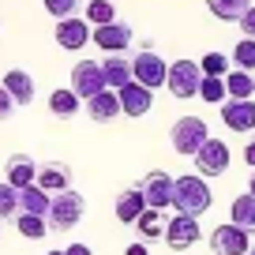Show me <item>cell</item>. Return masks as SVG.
<instances>
[{"instance_id": "cell-36", "label": "cell", "mask_w": 255, "mask_h": 255, "mask_svg": "<svg viewBox=\"0 0 255 255\" xmlns=\"http://www.w3.org/2000/svg\"><path fill=\"white\" fill-rule=\"evenodd\" d=\"M64 255H90V248L87 244H68V248H64Z\"/></svg>"}, {"instance_id": "cell-28", "label": "cell", "mask_w": 255, "mask_h": 255, "mask_svg": "<svg viewBox=\"0 0 255 255\" xmlns=\"http://www.w3.org/2000/svg\"><path fill=\"white\" fill-rule=\"evenodd\" d=\"M199 98H203V102H210V105H222L225 98H229V90H225V79H218V75H203Z\"/></svg>"}, {"instance_id": "cell-1", "label": "cell", "mask_w": 255, "mask_h": 255, "mask_svg": "<svg viewBox=\"0 0 255 255\" xmlns=\"http://www.w3.org/2000/svg\"><path fill=\"white\" fill-rule=\"evenodd\" d=\"M210 203H214V195H210L207 180H203L199 173H195V176H176V180H173V210H176V214L199 218V214L210 210Z\"/></svg>"}, {"instance_id": "cell-29", "label": "cell", "mask_w": 255, "mask_h": 255, "mask_svg": "<svg viewBox=\"0 0 255 255\" xmlns=\"http://www.w3.org/2000/svg\"><path fill=\"white\" fill-rule=\"evenodd\" d=\"M117 19V8H113L109 0H90L87 4V23L90 26H105V23H113Z\"/></svg>"}, {"instance_id": "cell-14", "label": "cell", "mask_w": 255, "mask_h": 255, "mask_svg": "<svg viewBox=\"0 0 255 255\" xmlns=\"http://www.w3.org/2000/svg\"><path fill=\"white\" fill-rule=\"evenodd\" d=\"M117 98H120V113H128V117H146L150 105H154V90H146L143 83H135V79L128 83V87H120Z\"/></svg>"}, {"instance_id": "cell-23", "label": "cell", "mask_w": 255, "mask_h": 255, "mask_svg": "<svg viewBox=\"0 0 255 255\" xmlns=\"http://www.w3.org/2000/svg\"><path fill=\"white\" fill-rule=\"evenodd\" d=\"M79 105H83V98H75L72 87H68V90H53V94H49V113H53V117H60V120L75 117V113H79Z\"/></svg>"}, {"instance_id": "cell-6", "label": "cell", "mask_w": 255, "mask_h": 255, "mask_svg": "<svg viewBox=\"0 0 255 255\" xmlns=\"http://www.w3.org/2000/svg\"><path fill=\"white\" fill-rule=\"evenodd\" d=\"M139 191H143V199H146V207H150V210L173 207V176L161 173V169L146 173L143 180H139Z\"/></svg>"}, {"instance_id": "cell-22", "label": "cell", "mask_w": 255, "mask_h": 255, "mask_svg": "<svg viewBox=\"0 0 255 255\" xmlns=\"http://www.w3.org/2000/svg\"><path fill=\"white\" fill-rule=\"evenodd\" d=\"M229 218H233V225H240L244 233H255V195H252V191H244V195L233 199Z\"/></svg>"}, {"instance_id": "cell-33", "label": "cell", "mask_w": 255, "mask_h": 255, "mask_svg": "<svg viewBox=\"0 0 255 255\" xmlns=\"http://www.w3.org/2000/svg\"><path fill=\"white\" fill-rule=\"evenodd\" d=\"M45 4V11L60 23V19H72V15H79V0H41Z\"/></svg>"}, {"instance_id": "cell-8", "label": "cell", "mask_w": 255, "mask_h": 255, "mask_svg": "<svg viewBox=\"0 0 255 255\" xmlns=\"http://www.w3.org/2000/svg\"><path fill=\"white\" fill-rule=\"evenodd\" d=\"M210 252L214 255H248L252 252V240H248V233L240 229V225H218L214 233H210Z\"/></svg>"}, {"instance_id": "cell-18", "label": "cell", "mask_w": 255, "mask_h": 255, "mask_svg": "<svg viewBox=\"0 0 255 255\" xmlns=\"http://www.w3.org/2000/svg\"><path fill=\"white\" fill-rule=\"evenodd\" d=\"M102 75H105V87L109 90H120L131 83V60H128L124 53H109L102 60Z\"/></svg>"}, {"instance_id": "cell-31", "label": "cell", "mask_w": 255, "mask_h": 255, "mask_svg": "<svg viewBox=\"0 0 255 255\" xmlns=\"http://www.w3.org/2000/svg\"><path fill=\"white\" fill-rule=\"evenodd\" d=\"M0 218H19V188L0 184Z\"/></svg>"}, {"instance_id": "cell-21", "label": "cell", "mask_w": 255, "mask_h": 255, "mask_svg": "<svg viewBox=\"0 0 255 255\" xmlns=\"http://www.w3.org/2000/svg\"><path fill=\"white\" fill-rule=\"evenodd\" d=\"M49 203H53V195H45V191L38 188V184H26V188H19V214H49Z\"/></svg>"}, {"instance_id": "cell-4", "label": "cell", "mask_w": 255, "mask_h": 255, "mask_svg": "<svg viewBox=\"0 0 255 255\" xmlns=\"http://www.w3.org/2000/svg\"><path fill=\"white\" fill-rule=\"evenodd\" d=\"M199 83H203V68L195 60H176L169 64V75H165V87L173 98L188 102V98H199Z\"/></svg>"}, {"instance_id": "cell-27", "label": "cell", "mask_w": 255, "mask_h": 255, "mask_svg": "<svg viewBox=\"0 0 255 255\" xmlns=\"http://www.w3.org/2000/svg\"><path fill=\"white\" fill-rule=\"evenodd\" d=\"M15 229L23 233L26 240H41V237L49 233V222H45L41 214H19V218H15Z\"/></svg>"}, {"instance_id": "cell-16", "label": "cell", "mask_w": 255, "mask_h": 255, "mask_svg": "<svg viewBox=\"0 0 255 255\" xmlns=\"http://www.w3.org/2000/svg\"><path fill=\"white\" fill-rule=\"evenodd\" d=\"M4 176H8L11 188H26V184L38 180V161H34L30 154H11V158L4 161Z\"/></svg>"}, {"instance_id": "cell-39", "label": "cell", "mask_w": 255, "mask_h": 255, "mask_svg": "<svg viewBox=\"0 0 255 255\" xmlns=\"http://www.w3.org/2000/svg\"><path fill=\"white\" fill-rule=\"evenodd\" d=\"M248 191H252V195H255V173H252V180H248Z\"/></svg>"}, {"instance_id": "cell-3", "label": "cell", "mask_w": 255, "mask_h": 255, "mask_svg": "<svg viewBox=\"0 0 255 255\" xmlns=\"http://www.w3.org/2000/svg\"><path fill=\"white\" fill-rule=\"evenodd\" d=\"M169 139H173V150H176V154L195 158V154H199V146L210 139L207 120H203V117H180V120L173 124V131H169Z\"/></svg>"}, {"instance_id": "cell-40", "label": "cell", "mask_w": 255, "mask_h": 255, "mask_svg": "<svg viewBox=\"0 0 255 255\" xmlns=\"http://www.w3.org/2000/svg\"><path fill=\"white\" fill-rule=\"evenodd\" d=\"M49 255H64V252H49Z\"/></svg>"}, {"instance_id": "cell-41", "label": "cell", "mask_w": 255, "mask_h": 255, "mask_svg": "<svg viewBox=\"0 0 255 255\" xmlns=\"http://www.w3.org/2000/svg\"><path fill=\"white\" fill-rule=\"evenodd\" d=\"M248 255H255V248H252V252H248Z\"/></svg>"}, {"instance_id": "cell-9", "label": "cell", "mask_w": 255, "mask_h": 255, "mask_svg": "<svg viewBox=\"0 0 255 255\" xmlns=\"http://www.w3.org/2000/svg\"><path fill=\"white\" fill-rule=\"evenodd\" d=\"M195 169H199L203 180H207V176H222L225 169H229V146H225L222 139H207V143L199 146V154H195Z\"/></svg>"}, {"instance_id": "cell-2", "label": "cell", "mask_w": 255, "mask_h": 255, "mask_svg": "<svg viewBox=\"0 0 255 255\" xmlns=\"http://www.w3.org/2000/svg\"><path fill=\"white\" fill-rule=\"evenodd\" d=\"M83 214H87V199H83L75 188H68V191H60V195H53L45 222H49L53 233H68V229H75V225L83 222Z\"/></svg>"}, {"instance_id": "cell-24", "label": "cell", "mask_w": 255, "mask_h": 255, "mask_svg": "<svg viewBox=\"0 0 255 255\" xmlns=\"http://www.w3.org/2000/svg\"><path fill=\"white\" fill-rule=\"evenodd\" d=\"M207 8L214 11L218 19H225V23H240V15H244L252 4H248V0H207Z\"/></svg>"}, {"instance_id": "cell-19", "label": "cell", "mask_w": 255, "mask_h": 255, "mask_svg": "<svg viewBox=\"0 0 255 255\" xmlns=\"http://www.w3.org/2000/svg\"><path fill=\"white\" fill-rule=\"evenodd\" d=\"M143 210H146V199H143V191H139V184L117 195V218H120L124 225H135Z\"/></svg>"}, {"instance_id": "cell-35", "label": "cell", "mask_w": 255, "mask_h": 255, "mask_svg": "<svg viewBox=\"0 0 255 255\" xmlns=\"http://www.w3.org/2000/svg\"><path fill=\"white\" fill-rule=\"evenodd\" d=\"M11 113H15V102H11V94L4 87H0V120H8Z\"/></svg>"}, {"instance_id": "cell-10", "label": "cell", "mask_w": 255, "mask_h": 255, "mask_svg": "<svg viewBox=\"0 0 255 255\" xmlns=\"http://www.w3.org/2000/svg\"><path fill=\"white\" fill-rule=\"evenodd\" d=\"M90 41H98L105 53H124V49L135 41V34H131L128 23L113 19V23H105V26H94V30H90Z\"/></svg>"}, {"instance_id": "cell-34", "label": "cell", "mask_w": 255, "mask_h": 255, "mask_svg": "<svg viewBox=\"0 0 255 255\" xmlns=\"http://www.w3.org/2000/svg\"><path fill=\"white\" fill-rule=\"evenodd\" d=\"M240 30H244V38H255V8H248L240 15Z\"/></svg>"}, {"instance_id": "cell-26", "label": "cell", "mask_w": 255, "mask_h": 255, "mask_svg": "<svg viewBox=\"0 0 255 255\" xmlns=\"http://www.w3.org/2000/svg\"><path fill=\"white\" fill-rule=\"evenodd\" d=\"M225 90H229V98H255V75L252 72H229L225 75Z\"/></svg>"}, {"instance_id": "cell-13", "label": "cell", "mask_w": 255, "mask_h": 255, "mask_svg": "<svg viewBox=\"0 0 255 255\" xmlns=\"http://www.w3.org/2000/svg\"><path fill=\"white\" fill-rule=\"evenodd\" d=\"M90 30H94V26L87 23V19H79V15H72V19H60V23H56V45L60 49H68V53H75V49H83L90 41Z\"/></svg>"}, {"instance_id": "cell-7", "label": "cell", "mask_w": 255, "mask_h": 255, "mask_svg": "<svg viewBox=\"0 0 255 255\" xmlns=\"http://www.w3.org/2000/svg\"><path fill=\"white\" fill-rule=\"evenodd\" d=\"M72 90H75V98H94V94H102L105 90V75H102V64L98 60H79L72 68Z\"/></svg>"}, {"instance_id": "cell-25", "label": "cell", "mask_w": 255, "mask_h": 255, "mask_svg": "<svg viewBox=\"0 0 255 255\" xmlns=\"http://www.w3.org/2000/svg\"><path fill=\"white\" fill-rule=\"evenodd\" d=\"M139 233H143V240H158V237H165V218H161V210H150V207H146L143 210V214H139Z\"/></svg>"}, {"instance_id": "cell-12", "label": "cell", "mask_w": 255, "mask_h": 255, "mask_svg": "<svg viewBox=\"0 0 255 255\" xmlns=\"http://www.w3.org/2000/svg\"><path fill=\"white\" fill-rule=\"evenodd\" d=\"M222 120L233 131H252L255 128V102L252 98H225L222 102Z\"/></svg>"}, {"instance_id": "cell-5", "label": "cell", "mask_w": 255, "mask_h": 255, "mask_svg": "<svg viewBox=\"0 0 255 255\" xmlns=\"http://www.w3.org/2000/svg\"><path fill=\"white\" fill-rule=\"evenodd\" d=\"M165 75H169V64L161 60V56L154 53L150 45H143L135 56H131V79H135V83H143L146 90L165 87Z\"/></svg>"}, {"instance_id": "cell-20", "label": "cell", "mask_w": 255, "mask_h": 255, "mask_svg": "<svg viewBox=\"0 0 255 255\" xmlns=\"http://www.w3.org/2000/svg\"><path fill=\"white\" fill-rule=\"evenodd\" d=\"M0 87L11 94V102H15V105H30V102H34V79H30L26 72H19V68H11V72L4 75V83H0Z\"/></svg>"}, {"instance_id": "cell-32", "label": "cell", "mask_w": 255, "mask_h": 255, "mask_svg": "<svg viewBox=\"0 0 255 255\" xmlns=\"http://www.w3.org/2000/svg\"><path fill=\"white\" fill-rule=\"evenodd\" d=\"M199 68H203V75H218V79H225V75H229V56H225V53H207Z\"/></svg>"}, {"instance_id": "cell-30", "label": "cell", "mask_w": 255, "mask_h": 255, "mask_svg": "<svg viewBox=\"0 0 255 255\" xmlns=\"http://www.w3.org/2000/svg\"><path fill=\"white\" fill-rule=\"evenodd\" d=\"M233 64L240 72H252L255 68V38H240L237 49H233Z\"/></svg>"}, {"instance_id": "cell-11", "label": "cell", "mask_w": 255, "mask_h": 255, "mask_svg": "<svg viewBox=\"0 0 255 255\" xmlns=\"http://www.w3.org/2000/svg\"><path fill=\"white\" fill-rule=\"evenodd\" d=\"M199 237H203L199 218H188V214L169 218V225H165V240H169V248H173V252H184V248H191Z\"/></svg>"}, {"instance_id": "cell-37", "label": "cell", "mask_w": 255, "mask_h": 255, "mask_svg": "<svg viewBox=\"0 0 255 255\" xmlns=\"http://www.w3.org/2000/svg\"><path fill=\"white\" fill-rule=\"evenodd\" d=\"M244 161H248V165H252V169H255V139H252V143H248V146H244Z\"/></svg>"}, {"instance_id": "cell-38", "label": "cell", "mask_w": 255, "mask_h": 255, "mask_svg": "<svg viewBox=\"0 0 255 255\" xmlns=\"http://www.w3.org/2000/svg\"><path fill=\"white\" fill-rule=\"evenodd\" d=\"M128 255H150V252H146L143 244H131V248H128Z\"/></svg>"}, {"instance_id": "cell-15", "label": "cell", "mask_w": 255, "mask_h": 255, "mask_svg": "<svg viewBox=\"0 0 255 255\" xmlns=\"http://www.w3.org/2000/svg\"><path fill=\"white\" fill-rule=\"evenodd\" d=\"M38 184L45 195H60V191L72 188V169L60 165V161H49V165H38Z\"/></svg>"}, {"instance_id": "cell-17", "label": "cell", "mask_w": 255, "mask_h": 255, "mask_svg": "<svg viewBox=\"0 0 255 255\" xmlns=\"http://www.w3.org/2000/svg\"><path fill=\"white\" fill-rule=\"evenodd\" d=\"M87 117L98 120V124H109V120H117V117H120V98H117V90L105 87L102 94L87 98Z\"/></svg>"}]
</instances>
